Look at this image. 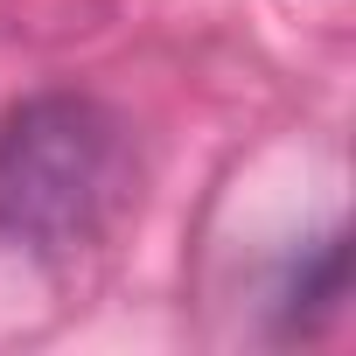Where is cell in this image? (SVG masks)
<instances>
[{"label":"cell","mask_w":356,"mask_h":356,"mask_svg":"<svg viewBox=\"0 0 356 356\" xmlns=\"http://www.w3.org/2000/svg\"><path fill=\"white\" fill-rule=\"evenodd\" d=\"M126 203V140L91 98H35L0 126V231L35 252L91 245Z\"/></svg>","instance_id":"obj_1"}]
</instances>
